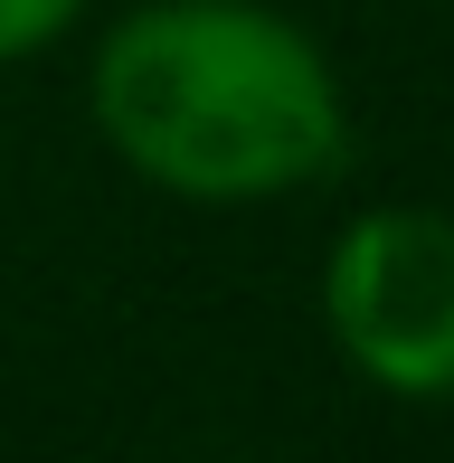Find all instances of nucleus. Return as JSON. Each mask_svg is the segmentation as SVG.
Returning a JSON list of instances; mask_svg holds the SVG:
<instances>
[{
    "mask_svg": "<svg viewBox=\"0 0 454 463\" xmlns=\"http://www.w3.org/2000/svg\"><path fill=\"white\" fill-rule=\"evenodd\" d=\"M86 114L161 199L265 208L350 161V86L275 0H142L95 38Z\"/></svg>",
    "mask_w": 454,
    "mask_h": 463,
    "instance_id": "f257e3e1",
    "label": "nucleus"
},
{
    "mask_svg": "<svg viewBox=\"0 0 454 463\" xmlns=\"http://www.w3.org/2000/svg\"><path fill=\"white\" fill-rule=\"evenodd\" d=\"M322 331L341 369L398 407L454 397V208L379 199L322 256Z\"/></svg>",
    "mask_w": 454,
    "mask_h": 463,
    "instance_id": "f03ea898",
    "label": "nucleus"
},
{
    "mask_svg": "<svg viewBox=\"0 0 454 463\" xmlns=\"http://www.w3.org/2000/svg\"><path fill=\"white\" fill-rule=\"evenodd\" d=\"M86 10H95V0H0V67H19V57H48Z\"/></svg>",
    "mask_w": 454,
    "mask_h": 463,
    "instance_id": "7ed1b4c3",
    "label": "nucleus"
}]
</instances>
